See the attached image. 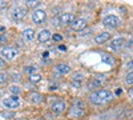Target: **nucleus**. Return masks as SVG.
<instances>
[{
    "label": "nucleus",
    "instance_id": "obj_6",
    "mask_svg": "<svg viewBox=\"0 0 133 120\" xmlns=\"http://www.w3.org/2000/svg\"><path fill=\"white\" fill-rule=\"evenodd\" d=\"M3 104L5 108H9V110H16V108L20 107V100L16 95L11 96V97H5L3 100Z\"/></svg>",
    "mask_w": 133,
    "mask_h": 120
},
{
    "label": "nucleus",
    "instance_id": "obj_34",
    "mask_svg": "<svg viewBox=\"0 0 133 120\" xmlns=\"http://www.w3.org/2000/svg\"><path fill=\"white\" fill-rule=\"evenodd\" d=\"M127 46H128V48H132V49H133V40H129Z\"/></svg>",
    "mask_w": 133,
    "mask_h": 120
},
{
    "label": "nucleus",
    "instance_id": "obj_36",
    "mask_svg": "<svg viewBox=\"0 0 133 120\" xmlns=\"http://www.w3.org/2000/svg\"><path fill=\"white\" fill-rule=\"evenodd\" d=\"M14 79H15V80H19V79H20V78H19V75H17V73H16V75L14 76Z\"/></svg>",
    "mask_w": 133,
    "mask_h": 120
},
{
    "label": "nucleus",
    "instance_id": "obj_37",
    "mask_svg": "<svg viewBox=\"0 0 133 120\" xmlns=\"http://www.w3.org/2000/svg\"><path fill=\"white\" fill-rule=\"evenodd\" d=\"M43 58H48V52H44L43 53Z\"/></svg>",
    "mask_w": 133,
    "mask_h": 120
},
{
    "label": "nucleus",
    "instance_id": "obj_25",
    "mask_svg": "<svg viewBox=\"0 0 133 120\" xmlns=\"http://www.w3.org/2000/svg\"><path fill=\"white\" fill-rule=\"evenodd\" d=\"M71 85H72V88H80V87H81V81H79V80H72Z\"/></svg>",
    "mask_w": 133,
    "mask_h": 120
},
{
    "label": "nucleus",
    "instance_id": "obj_8",
    "mask_svg": "<svg viewBox=\"0 0 133 120\" xmlns=\"http://www.w3.org/2000/svg\"><path fill=\"white\" fill-rule=\"evenodd\" d=\"M125 46V39H123V37H116V39H113V40H110V43H109V49H112V51H120L121 48H123Z\"/></svg>",
    "mask_w": 133,
    "mask_h": 120
},
{
    "label": "nucleus",
    "instance_id": "obj_11",
    "mask_svg": "<svg viewBox=\"0 0 133 120\" xmlns=\"http://www.w3.org/2000/svg\"><path fill=\"white\" fill-rule=\"evenodd\" d=\"M55 72H56L57 75H66V73H69L71 72V67L66 63H60L57 64L56 67H55Z\"/></svg>",
    "mask_w": 133,
    "mask_h": 120
},
{
    "label": "nucleus",
    "instance_id": "obj_32",
    "mask_svg": "<svg viewBox=\"0 0 133 120\" xmlns=\"http://www.w3.org/2000/svg\"><path fill=\"white\" fill-rule=\"evenodd\" d=\"M127 67H128V70H130V71H133V60H130V61H128V64H127Z\"/></svg>",
    "mask_w": 133,
    "mask_h": 120
},
{
    "label": "nucleus",
    "instance_id": "obj_7",
    "mask_svg": "<svg viewBox=\"0 0 133 120\" xmlns=\"http://www.w3.org/2000/svg\"><path fill=\"white\" fill-rule=\"evenodd\" d=\"M103 24L105 27H108V28H117L120 26V19L117 16H115V15H108V16L104 17Z\"/></svg>",
    "mask_w": 133,
    "mask_h": 120
},
{
    "label": "nucleus",
    "instance_id": "obj_3",
    "mask_svg": "<svg viewBox=\"0 0 133 120\" xmlns=\"http://www.w3.org/2000/svg\"><path fill=\"white\" fill-rule=\"evenodd\" d=\"M19 55V51L14 47H4L2 51H0V56H2L4 60H14L16 59V56Z\"/></svg>",
    "mask_w": 133,
    "mask_h": 120
},
{
    "label": "nucleus",
    "instance_id": "obj_1",
    "mask_svg": "<svg viewBox=\"0 0 133 120\" xmlns=\"http://www.w3.org/2000/svg\"><path fill=\"white\" fill-rule=\"evenodd\" d=\"M112 100H113V93L108 90H98V91H95L93 93L89 95V102L95 105L107 104Z\"/></svg>",
    "mask_w": 133,
    "mask_h": 120
},
{
    "label": "nucleus",
    "instance_id": "obj_9",
    "mask_svg": "<svg viewBox=\"0 0 133 120\" xmlns=\"http://www.w3.org/2000/svg\"><path fill=\"white\" fill-rule=\"evenodd\" d=\"M65 108H66V104H65L64 100H56L51 105V111L53 113H56V115H60L65 111Z\"/></svg>",
    "mask_w": 133,
    "mask_h": 120
},
{
    "label": "nucleus",
    "instance_id": "obj_38",
    "mask_svg": "<svg viewBox=\"0 0 133 120\" xmlns=\"http://www.w3.org/2000/svg\"><path fill=\"white\" fill-rule=\"evenodd\" d=\"M132 93H133V88H132Z\"/></svg>",
    "mask_w": 133,
    "mask_h": 120
},
{
    "label": "nucleus",
    "instance_id": "obj_33",
    "mask_svg": "<svg viewBox=\"0 0 133 120\" xmlns=\"http://www.w3.org/2000/svg\"><path fill=\"white\" fill-rule=\"evenodd\" d=\"M3 43H7V37L4 35H0V44H3Z\"/></svg>",
    "mask_w": 133,
    "mask_h": 120
},
{
    "label": "nucleus",
    "instance_id": "obj_15",
    "mask_svg": "<svg viewBox=\"0 0 133 120\" xmlns=\"http://www.w3.org/2000/svg\"><path fill=\"white\" fill-rule=\"evenodd\" d=\"M109 39H110V34H109V32H101V34H98L95 37V43H96V44H104V43H107Z\"/></svg>",
    "mask_w": 133,
    "mask_h": 120
},
{
    "label": "nucleus",
    "instance_id": "obj_20",
    "mask_svg": "<svg viewBox=\"0 0 133 120\" xmlns=\"http://www.w3.org/2000/svg\"><path fill=\"white\" fill-rule=\"evenodd\" d=\"M41 80V75L40 73H32V75H29V81H32V83H39Z\"/></svg>",
    "mask_w": 133,
    "mask_h": 120
},
{
    "label": "nucleus",
    "instance_id": "obj_31",
    "mask_svg": "<svg viewBox=\"0 0 133 120\" xmlns=\"http://www.w3.org/2000/svg\"><path fill=\"white\" fill-rule=\"evenodd\" d=\"M59 88V85L56 84V83H53V84H49V90L51 91H53V90H57Z\"/></svg>",
    "mask_w": 133,
    "mask_h": 120
},
{
    "label": "nucleus",
    "instance_id": "obj_26",
    "mask_svg": "<svg viewBox=\"0 0 133 120\" xmlns=\"http://www.w3.org/2000/svg\"><path fill=\"white\" fill-rule=\"evenodd\" d=\"M11 92H12V93H19L20 92V88H19V87H16V85H14V87H11Z\"/></svg>",
    "mask_w": 133,
    "mask_h": 120
},
{
    "label": "nucleus",
    "instance_id": "obj_18",
    "mask_svg": "<svg viewBox=\"0 0 133 120\" xmlns=\"http://www.w3.org/2000/svg\"><path fill=\"white\" fill-rule=\"evenodd\" d=\"M101 59H103V61L107 63L108 65H113V64H115V59L110 56V55H108V53H101Z\"/></svg>",
    "mask_w": 133,
    "mask_h": 120
},
{
    "label": "nucleus",
    "instance_id": "obj_5",
    "mask_svg": "<svg viewBox=\"0 0 133 120\" xmlns=\"http://www.w3.org/2000/svg\"><path fill=\"white\" fill-rule=\"evenodd\" d=\"M47 20V12L44 9H35L32 12V21L35 24H43Z\"/></svg>",
    "mask_w": 133,
    "mask_h": 120
},
{
    "label": "nucleus",
    "instance_id": "obj_2",
    "mask_svg": "<svg viewBox=\"0 0 133 120\" xmlns=\"http://www.w3.org/2000/svg\"><path fill=\"white\" fill-rule=\"evenodd\" d=\"M27 16V8L21 7V5H16L11 9V17H12L15 21H20L23 20Z\"/></svg>",
    "mask_w": 133,
    "mask_h": 120
},
{
    "label": "nucleus",
    "instance_id": "obj_12",
    "mask_svg": "<svg viewBox=\"0 0 133 120\" xmlns=\"http://www.w3.org/2000/svg\"><path fill=\"white\" fill-rule=\"evenodd\" d=\"M103 81H104L103 78H100V76H95V78H92L89 80V83H88V88H89V90H96V88H98V87H101Z\"/></svg>",
    "mask_w": 133,
    "mask_h": 120
},
{
    "label": "nucleus",
    "instance_id": "obj_21",
    "mask_svg": "<svg viewBox=\"0 0 133 120\" xmlns=\"http://www.w3.org/2000/svg\"><path fill=\"white\" fill-rule=\"evenodd\" d=\"M72 107H76V108H81V110H85V104H84V102L83 100H75L73 102V105Z\"/></svg>",
    "mask_w": 133,
    "mask_h": 120
},
{
    "label": "nucleus",
    "instance_id": "obj_22",
    "mask_svg": "<svg viewBox=\"0 0 133 120\" xmlns=\"http://www.w3.org/2000/svg\"><path fill=\"white\" fill-rule=\"evenodd\" d=\"M125 81L129 84V85H133V71L128 72L127 76H125Z\"/></svg>",
    "mask_w": 133,
    "mask_h": 120
},
{
    "label": "nucleus",
    "instance_id": "obj_28",
    "mask_svg": "<svg viewBox=\"0 0 133 120\" xmlns=\"http://www.w3.org/2000/svg\"><path fill=\"white\" fill-rule=\"evenodd\" d=\"M25 71H27V72H29V75H32V73H35L36 67H27V68H25Z\"/></svg>",
    "mask_w": 133,
    "mask_h": 120
},
{
    "label": "nucleus",
    "instance_id": "obj_4",
    "mask_svg": "<svg viewBox=\"0 0 133 120\" xmlns=\"http://www.w3.org/2000/svg\"><path fill=\"white\" fill-rule=\"evenodd\" d=\"M75 19L76 17L73 14H61L55 19V23H60L61 26H71Z\"/></svg>",
    "mask_w": 133,
    "mask_h": 120
},
{
    "label": "nucleus",
    "instance_id": "obj_27",
    "mask_svg": "<svg viewBox=\"0 0 133 120\" xmlns=\"http://www.w3.org/2000/svg\"><path fill=\"white\" fill-rule=\"evenodd\" d=\"M52 39H53V41H61L63 40V36L61 35H53Z\"/></svg>",
    "mask_w": 133,
    "mask_h": 120
},
{
    "label": "nucleus",
    "instance_id": "obj_16",
    "mask_svg": "<svg viewBox=\"0 0 133 120\" xmlns=\"http://www.w3.org/2000/svg\"><path fill=\"white\" fill-rule=\"evenodd\" d=\"M69 113H71V116H73V117H83V116L85 115V110H81V108L72 107Z\"/></svg>",
    "mask_w": 133,
    "mask_h": 120
},
{
    "label": "nucleus",
    "instance_id": "obj_23",
    "mask_svg": "<svg viewBox=\"0 0 133 120\" xmlns=\"http://www.w3.org/2000/svg\"><path fill=\"white\" fill-rule=\"evenodd\" d=\"M15 115L12 113V112H2L0 113V117H3V119H5V120H9V119H12Z\"/></svg>",
    "mask_w": 133,
    "mask_h": 120
},
{
    "label": "nucleus",
    "instance_id": "obj_29",
    "mask_svg": "<svg viewBox=\"0 0 133 120\" xmlns=\"http://www.w3.org/2000/svg\"><path fill=\"white\" fill-rule=\"evenodd\" d=\"M5 65H7V63H5V60L2 58V56H0V68H4L5 67Z\"/></svg>",
    "mask_w": 133,
    "mask_h": 120
},
{
    "label": "nucleus",
    "instance_id": "obj_14",
    "mask_svg": "<svg viewBox=\"0 0 133 120\" xmlns=\"http://www.w3.org/2000/svg\"><path fill=\"white\" fill-rule=\"evenodd\" d=\"M51 37H52V35H51V31H49V29H41L39 34H37V40H39L40 43H45V41H48Z\"/></svg>",
    "mask_w": 133,
    "mask_h": 120
},
{
    "label": "nucleus",
    "instance_id": "obj_30",
    "mask_svg": "<svg viewBox=\"0 0 133 120\" xmlns=\"http://www.w3.org/2000/svg\"><path fill=\"white\" fill-rule=\"evenodd\" d=\"M7 5H8V3H7V2H4V0H0V9L5 8Z\"/></svg>",
    "mask_w": 133,
    "mask_h": 120
},
{
    "label": "nucleus",
    "instance_id": "obj_19",
    "mask_svg": "<svg viewBox=\"0 0 133 120\" xmlns=\"http://www.w3.org/2000/svg\"><path fill=\"white\" fill-rule=\"evenodd\" d=\"M40 3H41V2H39V0H27L25 5L29 7V8H36V7L40 5Z\"/></svg>",
    "mask_w": 133,
    "mask_h": 120
},
{
    "label": "nucleus",
    "instance_id": "obj_17",
    "mask_svg": "<svg viewBox=\"0 0 133 120\" xmlns=\"http://www.w3.org/2000/svg\"><path fill=\"white\" fill-rule=\"evenodd\" d=\"M43 99H44V96H43L41 93H39V92H32V93L29 95V100H31L32 103H41Z\"/></svg>",
    "mask_w": 133,
    "mask_h": 120
},
{
    "label": "nucleus",
    "instance_id": "obj_35",
    "mask_svg": "<svg viewBox=\"0 0 133 120\" xmlns=\"http://www.w3.org/2000/svg\"><path fill=\"white\" fill-rule=\"evenodd\" d=\"M59 49H60V51H66V47H65V46H60Z\"/></svg>",
    "mask_w": 133,
    "mask_h": 120
},
{
    "label": "nucleus",
    "instance_id": "obj_24",
    "mask_svg": "<svg viewBox=\"0 0 133 120\" xmlns=\"http://www.w3.org/2000/svg\"><path fill=\"white\" fill-rule=\"evenodd\" d=\"M7 80H8V76H7V73H4V72H0V84H4Z\"/></svg>",
    "mask_w": 133,
    "mask_h": 120
},
{
    "label": "nucleus",
    "instance_id": "obj_13",
    "mask_svg": "<svg viewBox=\"0 0 133 120\" xmlns=\"http://www.w3.org/2000/svg\"><path fill=\"white\" fill-rule=\"evenodd\" d=\"M21 36H23V40L25 43H31V41H33V39H35V31H33L32 28H27V29H24L23 32H21Z\"/></svg>",
    "mask_w": 133,
    "mask_h": 120
},
{
    "label": "nucleus",
    "instance_id": "obj_10",
    "mask_svg": "<svg viewBox=\"0 0 133 120\" xmlns=\"http://www.w3.org/2000/svg\"><path fill=\"white\" fill-rule=\"evenodd\" d=\"M85 27H87V20L83 19V17H76V19L73 20V23L71 24V28H72L73 31H81V29H84Z\"/></svg>",
    "mask_w": 133,
    "mask_h": 120
}]
</instances>
